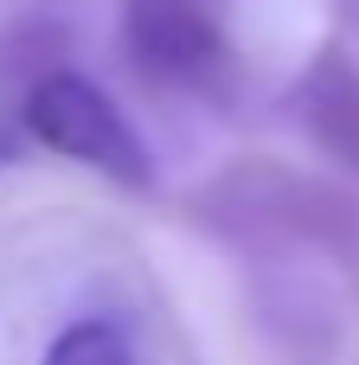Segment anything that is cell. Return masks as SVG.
Segmentation results:
<instances>
[{"mask_svg": "<svg viewBox=\"0 0 359 365\" xmlns=\"http://www.w3.org/2000/svg\"><path fill=\"white\" fill-rule=\"evenodd\" d=\"M193 218L238 250L321 257L359 282V192L328 173L276 154H238L193 192Z\"/></svg>", "mask_w": 359, "mask_h": 365, "instance_id": "cell-1", "label": "cell"}, {"mask_svg": "<svg viewBox=\"0 0 359 365\" xmlns=\"http://www.w3.org/2000/svg\"><path fill=\"white\" fill-rule=\"evenodd\" d=\"M122 58L141 83L231 109L244 96V51L218 0H122Z\"/></svg>", "mask_w": 359, "mask_h": 365, "instance_id": "cell-2", "label": "cell"}, {"mask_svg": "<svg viewBox=\"0 0 359 365\" xmlns=\"http://www.w3.org/2000/svg\"><path fill=\"white\" fill-rule=\"evenodd\" d=\"M19 128H26L39 148H51V154H64V160L103 173V180L122 186V192H154V180H161V173H154V154H148V141H141V128L116 109V96H109L103 83H90V77L71 71V64L32 77V83L19 90Z\"/></svg>", "mask_w": 359, "mask_h": 365, "instance_id": "cell-3", "label": "cell"}, {"mask_svg": "<svg viewBox=\"0 0 359 365\" xmlns=\"http://www.w3.org/2000/svg\"><path fill=\"white\" fill-rule=\"evenodd\" d=\"M289 115L334 173L359 180V51L340 32L321 38L302 77L289 83Z\"/></svg>", "mask_w": 359, "mask_h": 365, "instance_id": "cell-4", "label": "cell"}, {"mask_svg": "<svg viewBox=\"0 0 359 365\" xmlns=\"http://www.w3.org/2000/svg\"><path fill=\"white\" fill-rule=\"evenodd\" d=\"M39 365H141V353H135V340H128L116 321L90 314V321H71V327H58Z\"/></svg>", "mask_w": 359, "mask_h": 365, "instance_id": "cell-5", "label": "cell"}, {"mask_svg": "<svg viewBox=\"0 0 359 365\" xmlns=\"http://www.w3.org/2000/svg\"><path fill=\"white\" fill-rule=\"evenodd\" d=\"M58 64H64V26H51V19H26L0 38V90H13V96Z\"/></svg>", "mask_w": 359, "mask_h": 365, "instance_id": "cell-6", "label": "cell"}, {"mask_svg": "<svg viewBox=\"0 0 359 365\" xmlns=\"http://www.w3.org/2000/svg\"><path fill=\"white\" fill-rule=\"evenodd\" d=\"M334 13H340V26H347V32H359V0H334Z\"/></svg>", "mask_w": 359, "mask_h": 365, "instance_id": "cell-7", "label": "cell"}, {"mask_svg": "<svg viewBox=\"0 0 359 365\" xmlns=\"http://www.w3.org/2000/svg\"><path fill=\"white\" fill-rule=\"evenodd\" d=\"M0 160H13V135H6V122H0Z\"/></svg>", "mask_w": 359, "mask_h": 365, "instance_id": "cell-8", "label": "cell"}, {"mask_svg": "<svg viewBox=\"0 0 359 365\" xmlns=\"http://www.w3.org/2000/svg\"><path fill=\"white\" fill-rule=\"evenodd\" d=\"M6 6H71V0H6Z\"/></svg>", "mask_w": 359, "mask_h": 365, "instance_id": "cell-9", "label": "cell"}]
</instances>
